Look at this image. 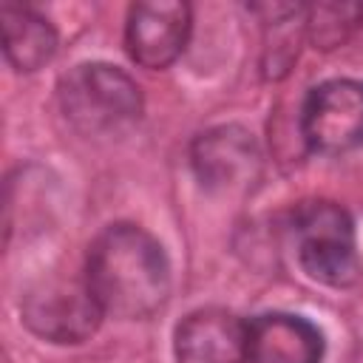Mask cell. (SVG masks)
I'll list each match as a JSON object with an SVG mask.
<instances>
[{"label":"cell","mask_w":363,"mask_h":363,"mask_svg":"<svg viewBox=\"0 0 363 363\" xmlns=\"http://www.w3.org/2000/svg\"><path fill=\"white\" fill-rule=\"evenodd\" d=\"M85 281L105 315L142 320L164 306L170 295V264L147 230L116 221L91 241Z\"/></svg>","instance_id":"obj_1"},{"label":"cell","mask_w":363,"mask_h":363,"mask_svg":"<svg viewBox=\"0 0 363 363\" xmlns=\"http://www.w3.org/2000/svg\"><path fill=\"white\" fill-rule=\"evenodd\" d=\"M301 269L326 286H352L363 275L352 216L329 199L301 201L289 216Z\"/></svg>","instance_id":"obj_2"},{"label":"cell","mask_w":363,"mask_h":363,"mask_svg":"<svg viewBox=\"0 0 363 363\" xmlns=\"http://www.w3.org/2000/svg\"><path fill=\"white\" fill-rule=\"evenodd\" d=\"M60 105L68 122L82 133H105L128 125L142 111L139 85L116 65L82 62L60 82Z\"/></svg>","instance_id":"obj_3"},{"label":"cell","mask_w":363,"mask_h":363,"mask_svg":"<svg viewBox=\"0 0 363 363\" xmlns=\"http://www.w3.org/2000/svg\"><path fill=\"white\" fill-rule=\"evenodd\" d=\"M102 306L96 303L85 275H62L51 272L40 281H34L23 301H20V318L43 340L51 343H82L88 340L102 320Z\"/></svg>","instance_id":"obj_4"},{"label":"cell","mask_w":363,"mask_h":363,"mask_svg":"<svg viewBox=\"0 0 363 363\" xmlns=\"http://www.w3.org/2000/svg\"><path fill=\"white\" fill-rule=\"evenodd\" d=\"M301 139L318 153H346L363 145V82L329 79L309 91L301 108Z\"/></svg>","instance_id":"obj_5"},{"label":"cell","mask_w":363,"mask_h":363,"mask_svg":"<svg viewBox=\"0 0 363 363\" xmlns=\"http://www.w3.org/2000/svg\"><path fill=\"white\" fill-rule=\"evenodd\" d=\"M190 164L204 190L244 193L261 173V150L247 128L218 125L196 136Z\"/></svg>","instance_id":"obj_6"},{"label":"cell","mask_w":363,"mask_h":363,"mask_svg":"<svg viewBox=\"0 0 363 363\" xmlns=\"http://www.w3.org/2000/svg\"><path fill=\"white\" fill-rule=\"evenodd\" d=\"M190 34V6L179 0L133 3L125 23V48L142 68L159 71L176 62Z\"/></svg>","instance_id":"obj_7"},{"label":"cell","mask_w":363,"mask_h":363,"mask_svg":"<svg viewBox=\"0 0 363 363\" xmlns=\"http://www.w3.org/2000/svg\"><path fill=\"white\" fill-rule=\"evenodd\" d=\"M176 363H250V323L207 306L190 312L173 335Z\"/></svg>","instance_id":"obj_8"},{"label":"cell","mask_w":363,"mask_h":363,"mask_svg":"<svg viewBox=\"0 0 363 363\" xmlns=\"http://www.w3.org/2000/svg\"><path fill=\"white\" fill-rule=\"evenodd\" d=\"M323 332L303 315L264 312L250 320V363H320Z\"/></svg>","instance_id":"obj_9"},{"label":"cell","mask_w":363,"mask_h":363,"mask_svg":"<svg viewBox=\"0 0 363 363\" xmlns=\"http://www.w3.org/2000/svg\"><path fill=\"white\" fill-rule=\"evenodd\" d=\"M3 23V51L11 68L37 71L57 54V31L54 26L28 6L6 3L0 9Z\"/></svg>","instance_id":"obj_10"},{"label":"cell","mask_w":363,"mask_h":363,"mask_svg":"<svg viewBox=\"0 0 363 363\" xmlns=\"http://www.w3.org/2000/svg\"><path fill=\"white\" fill-rule=\"evenodd\" d=\"M354 23H360V6L323 3V6L309 9L306 31L318 48H335L349 37Z\"/></svg>","instance_id":"obj_11"}]
</instances>
